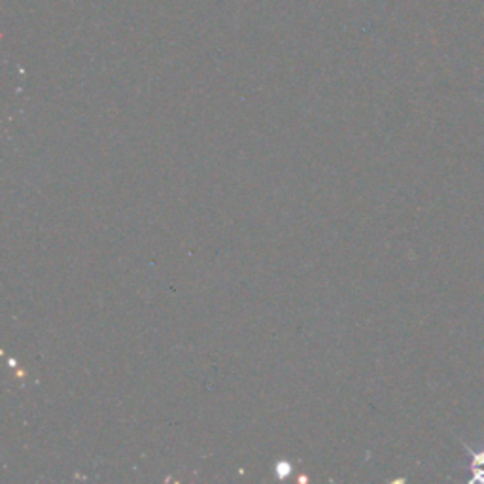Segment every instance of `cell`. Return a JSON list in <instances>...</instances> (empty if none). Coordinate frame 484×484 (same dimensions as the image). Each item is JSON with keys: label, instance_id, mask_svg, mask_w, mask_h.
<instances>
[{"label": "cell", "instance_id": "obj_1", "mask_svg": "<svg viewBox=\"0 0 484 484\" xmlns=\"http://www.w3.org/2000/svg\"><path fill=\"white\" fill-rule=\"evenodd\" d=\"M471 454V482H484V449L479 452H473L470 447H466Z\"/></svg>", "mask_w": 484, "mask_h": 484}]
</instances>
